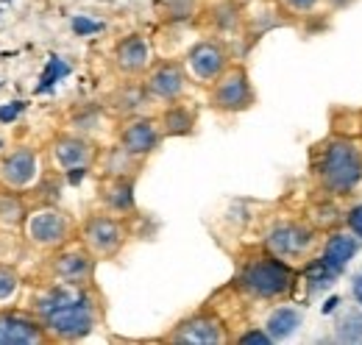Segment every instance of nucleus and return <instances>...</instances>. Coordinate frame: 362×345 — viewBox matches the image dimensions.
<instances>
[{"label":"nucleus","mask_w":362,"mask_h":345,"mask_svg":"<svg viewBox=\"0 0 362 345\" xmlns=\"http://www.w3.org/2000/svg\"><path fill=\"white\" fill-rule=\"evenodd\" d=\"M206 20L218 31H237V28H243L245 14H243V6L237 0H221V3L206 8Z\"/></svg>","instance_id":"obj_22"},{"label":"nucleus","mask_w":362,"mask_h":345,"mask_svg":"<svg viewBox=\"0 0 362 345\" xmlns=\"http://www.w3.org/2000/svg\"><path fill=\"white\" fill-rule=\"evenodd\" d=\"M237 287L259 301H276L290 293L293 287V270L284 259L273 257L271 251L251 254L240 262L237 270Z\"/></svg>","instance_id":"obj_2"},{"label":"nucleus","mask_w":362,"mask_h":345,"mask_svg":"<svg viewBox=\"0 0 362 345\" xmlns=\"http://www.w3.org/2000/svg\"><path fill=\"white\" fill-rule=\"evenodd\" d=\"M95 264L98 259L81 242H67L56 251H50L42 264L45 284H70V287H92L95 281Z\"/></svg>","instance_id":"obj_6"},{"label":"nucleus","mask_w":362,"mask_h":345,"mask_svg":"<svg viewBox=\"0 0 362 345\" xmlns=\"http://www.w3.org/2000/svg\"><path fill=\"white\" fill-rule=\"evenodd\" d=\"M337 334H340V340H346V343L362 340V312L351 309L349 315H343V320L337 323Z\"/></svg>","instance_id":"obj_26"},{"label":"nucleus","mask_w":362,"mask_h":345,"mask_svg":"<svg viewBox=\"0 0 362 345\" xmlns=\"http://www.w3.org/2000/svg\"><path fill=\"white\" fill-rule=\"evenodd\" d=\"M320 187L332 195H349L362 181V145L357 139L337 136L320 151L317 162Z\"/></svg>","instance_id":"obj_3"},{"label":"nucleus","mask_w":362,"mask_h":345,"mask_svg":"<svg viewBox=\"0 0 362 345\" xmlns=\"http://www.w3.org/2000/svg\"><path fill=\"white\" fill-rule=\"evenodd\" d=\"M100 148L84 134H56L50 139V162L62 172H87L98 162Z\"/></svg>","instance_id":"obj_10"},{"label":"nucleus","mask_w":362,"mask_h":345,"mask_svg":"<svg viewBox=\"0 0 362 345\" xmlns=\"http://www.w3.org/2000/svg\"><path fill=\"white\" fill-rule=\"evenodd\" d=\"M50 334L31 309L0 306V345H45Z\"/></svg>","instance_id":"obj_14"},{"label":"nucleus","mask_w":362,"mask_h":345,"mask_svg":"<svg viewBox=\"0 0 362 345\" xmlns=\"http://www.w3.org/2000/svg\"><path fill=\"white\" fill-rule=\"evenodd\" d=\"M28 212H31V209H28L23 192H14V189L0 187V228L23 231Z\"/></svg>","instance_id":"obj_20"},{"label":"nucleus","mask_w":362,"mask_h":345,"mask_svg":"<svg viewBox=\"0 0 362 345\" xmlns=\"http://www.w3.org/2000/svg\"><path fill=\"white\" fill-rule=\"evenodd\" d=\"M47 329L50 343H78L90 337L100 320L95 287L45 284L28 306Z\"/></svg>","instance_id":"obj_1"},{"label":"nucleus","mask_w":362,"mask_h":345,"mask_svg":"<svg viewBox=\"0 0 362 345\" xmlns=\"http://www.w3.org/2000/svg\"><path fill=\"white\" fill-rule=\"evenodd\" d=\"M100 204L106 212L117 217L134 215L136 201H134V178L132 175H103L100 181Z\"/></svg>","instance_id":"obj_17"},{"label":"nucleus","mask_w":362,"mask_h":345,"mask_svg":"<svg viewBox=\"0 0 362 345\" xmlns=\"http://www.w3.org/2000/svg\"><path fill=\"white\" fill-rule=\"evenodd\" d=\"M20 287H23L20 270L14 264H8V262H0V306H8L14 301Z\"/></svg>","instance_id":"obj_25"},{"label":"nucleus","mask_w":362,"mask_h":345,"mask_svg":"<svg viewBox=\"0 0 362 345\" xmlns=\"http://www.w3.org/2000/svg\"><path fill=\"white\" fill-rule=\"evenodd\" d=\"M357 248H360V242H357V237H349V234H332L329 240H326V248H323V262L340 276L343 270H346V264L351 262V257L357 254Z\"/></svg>","instance_id":"obj_21"},{"label":"nucleus","mask_w":362,"mask_h":345,"mask_svg":"<svg viewBox=\"0 0 362 345\" xmlns=\"http://www.w3.org/2000/svg\"><path fill=\"white\" fill-rule=\"evenodd\" d=\"M156 11L165 23H184L201 14V0H156Z\"/></svg>","instance_id":"obj_23"},{"label":"nucleus","mask_w":362,"mask_h":345,"mask_svg":"<svg viewBox=\"0 0 362 345\" xmlns=\"http://www.w3.org/2000/svg\"><path fill=\"white\" fill-rule=\"evenodd\" d=\"M126 240H129V228H126V220L112 212H95L87 215L78 226V242L90 251L98 262H106V259H115L123 248H126Z\"/></svg>","instance_id":"obj_5"},{"label":"nucleus","mask_w":362,"mask_h":345,"mask_svg":"<svg viewBox=\"0 0 362 345\" xmlns=\"http://www.w3.org/2000/svg\"><path fill=\"white\" fill-rule=\"evenodd\" d=\"M195 120H198L195 109L184 106L181 100L168 103V109L159 115V126L165 131V136H189L195 131Z\"/></svg>","instance_id":"obj_19"},{"label":"nucleus","mask_w":362,"mask_h":345,"mask_svg":"<svg viewBox=\"0 0 362 345\" xmlns=\"http://www.w3.org/2000/svg\"><path fill=\"white\" fill-rule=\"evenodd\" d=\"M313 245H315V228L298 220L276 223L265 237V251H271L273 257L284 259V262L307 257Z\"/></svg>","instance_id":"obj_13"},{"label":"nucleus","mask_w":362,"mask_h":345,"mask_svg":"<svg viewBox=\"0 0 362 345\" xmlns=\"http://www.w3.org/2000/svg\"><path fill=\"white\" fill-rule=\"evenodd\" d=\"M346 223H349V228L362 240V204L360 206H354V209L346 215Z\"/></svg>","instance_id":"obj_28"},{"label":"nucleus","mask_w":362,"mask_h":345,"mask_svg":"<svg viewBox=\"0 0 362 345\" xmlns=\"http://www.w3.org/2000/svg\"><path fill=\"white\" fill-rule=\"evenodd\" d=\"M40 178V151L34 145H14L0 153V187L25 192Z\"/></svg>","instance_id":"obj_12"},{"label":"nucleus","mask_w":362,"mask_h":345,"mask_svg":"<svg viewBox=\"0 0 362 345\" xmlns=\"http://www.w3.org/2000/svg\"><path fill=\"white\" fill-rule=\"evenodd\" d=\"M237 343H273V337L268 332H248V334L237 337Z\"/></svg>","instance_id":"obj_29"},{"label":"nucleus","mask_w":362,"mask_h":345,"mask_svg":"<svg viewBox=\"0 0 362 345\" xmlns=\"http://www.w3.org/2000/svg\"><path fill=\"white\" fill-rule=\"evenodd\" d=\"M153 64V50L148 37L129 34L112 47V67L123 78H142Z\"/></svg>","instance_id":"obj_16"},{"label":"nucleus","mask_w":362,"mask_h":345,"mask_svg":"<svg viewBox=\"0 0 362 345\" xmlns=\"http://www.w3.org/2000/svg\"><path fill=\"white\" fill-rule=\"evenodd\" d=\"M184 64H187L189 78H195L198 84L209 86L215 84L234 62H231V53H228L223 40H201V42H195L187 50Z\"/></svg>","instance_id":"obj_9"},{"label":"nucleus","mask_w":362,"mask_h":345,"mask_svg":"<svg viewBox=\"0 0 362 345\" xmlns=\"http://www.w3.org/2000/svg\"><path fill=\"white\" fill-rule=\"evenodd\" d=\"M351 290H354V298H357V303L362 306V270L354 276V284H351Z\"/></svg>","instance_id":"obj_30"},{"label":"nucleus","mask_w":362,"mask_h":345,"mask_svg":"<svg viewBox=\"0 0 362 345\" xmlns=\"http://www.w3.org/2000/svg\"><path fill=\"white\" fill-rule=\"evenodd\" d=\"M162 139H165V131L159 126V117H148V115L129 117L117 131V145L139 159L151 156L162 145Z\"/></svg>","instance_id":"obj_15"},{"label":"nucleus","mask_w":362,"mask_h":345,"mask_svg":"<svg viewBox=\"0 0 362 345\" xmlns=\"http://www.w3.org/2000/svg\"><path fill=\"white\" fill-rule=\"evenodd\" d=\"M298 323H301L298 309L279 306L271 317H268V326H265V329H268V334H271L273 340H284V337H290V334L298 329Z\"/></svg>","instance_id":"obj_24"},{"label":"nucleus","mask_w":362,"mask_h":345,"mask_svg":"<svg viewBox=\"0 0 362 345\" xmlns=\"http://www.w3.org/2000/svg\"><path fill=\"white\" fill-rule=\"evenodd\" d=\"M165 343L173 345H223L228 343V332L226 323L209 312V309H201L189 317L179 320L168 334H165Z\"/></svg>","instance_id":"obj_8"},{"label":"nucleus","mask_w":362,"mask_h":345,"mask_svg":"<svg viewBox=\"0 0 362 345\" xmlns=\"http://www.w3.org/2000/svg\"><path fill=\"white\" fill-rule=\"evenodd\" d=\"M76 234H78V226L73 223V217L67 215L64 209L53 206V204L31 209L28 217H25V226H23L25 242L34 251H42V254H50V251L73 242Z\"/></svg>","instance_id":"obj_4"},{"label":"nucleus","mask_w":362,"mask_h":345,"mask_svg":"<svg viewBox=\"0 0 362 345\" xmlns=\"http://www.w3.org/2000/svg\"><path fill=\"white\" fill-rule=\"evenodd\" d=\"M254 103H257V92L243 64H231L215 84H209V106L221 115L248 112Z\"/></svg>","instance_id":"obj_7"},{"label":"nucleus","mask_w":362,"mask_h":345,"mask_svg":"<svg viewBox=\"0 0 362 345\" xmlns=\"http://www.w3.org/2000/svg\"><path fill=\"white\" fill-rule=\"evenodd\" d=\"M142 84L148 89L151 100H162V103H176L184 98L187 84H189V73L187 64L179 59H159L151 64V70L142 76Z\"/></svg>","instance_id":"obj_11"},{"label":"nucleus","mask_w":362,"mask_h":345,"mask_svg":"<svg viewBox=\"0 0 362 345\" xmlns=\"http://www.w3.org/2000/svg\"><path fill=\"white\" fill-rule=\"evenodd\" d=\"M148 100H151V95H148V89H145L142 81H139V84H136V81H126L120 89L112 92L109 109H112L115 115H120V117H134V115H139V109H142Z\"/></svg>","instance_id":"obj_18"},{"label":"nucleus","mask_w":362,"mask_h":345,"mask_svg":"<svg viewBox=\"0 0 362 345\" xmlns=\"http://www.w3.org/2000/svg\"><path fill=\"white\" fill-rule=\"evenodd\" d=\"M276 3H279V8H281L284 14H290V17H301V14H310L320 0H276Z\"/></svg>","instance_id":"obj_27"}]
</instances>
